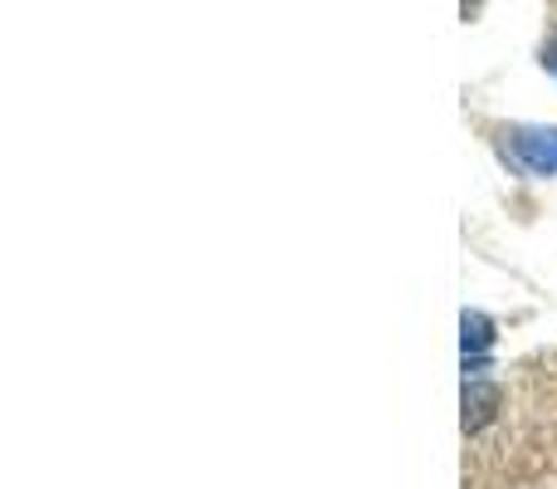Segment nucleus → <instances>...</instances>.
<instances>
[{
    "instance_id": "obj_1",
    "label": "nucleus",
    "mask_w": 557,
    "mask_h": 489,
    "mask_svg": "<svg viewBox=\"0 0 557 489\" xmlns=\"http://www.w3.org/2000/svg\"><path fill=\"white\" fill-rule=\"evenodd\" d=\"M504 157L529 176H557V127H539V123L504 127Z\"/></svg>"
},
{
    "instance_id": "obj_2",
    "label": "nucleus",
    "mask_w": 557,
    "mask_h": 489,
    "mask_svg": "<svg viewBox=\"0 0 557 489\" xmlns=\"http://www.w3.org/2000/svg\"><path fill=\"white\" fill-rule=\"evenodd\" d=\"M499 406H504L499 382H490V377H465V416H460L465 436H480L484 426L499 416Z\"/></svg>"
},
{
    "instance_id": "obj_3",
    "label": "nucleus",
    "mask_w": 557,
    "mask_h": 489,
    "mask_svg": "<svg viewBox=\"0 0 557 489\" xmlns=\"http://www.w3.org/2000/svg\"><path fill=\"white\" fill-rule=\"evenodd\" d=\"M460 328H465V367H474V377H484V353L494 347V318L490 314H480V308H465V318H460Z\"/></svg>"
},
{
    "instance_id": "obj_4",
    "label": "nucleus",
    "mask_w": 557,
    "mask_h": 489,
    "mask_svg": "<svg viewBox=\"0 0 557 489\" xmlns=\"http://www.w3.org/2000/svg\"><path fill=\"white\" fill-rule=\"evenodd\" d=\"M543 64H548V74H557V39H553L548 49H543Z\"/></svg>"
}]
</instances>
